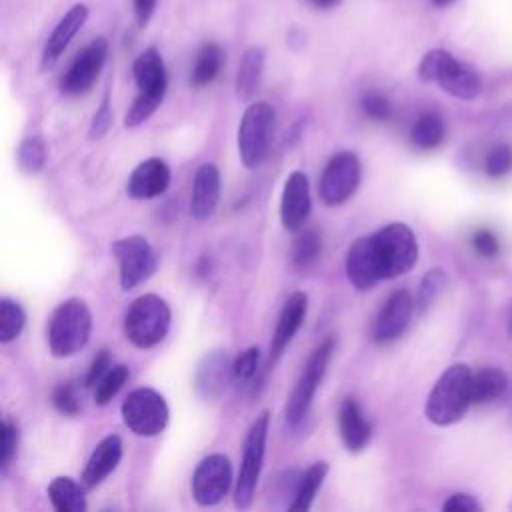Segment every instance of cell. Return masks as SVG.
<instances>
[{
  "mask_svg": "<svg viewBox=\"0 0 512 512\" xmlns=\"http://www.w3.org/2000/svg\"><path fill=\"white\" fill-rule=\"evenodd\" d=\"M338 430L340 438L350 452H360L368 446L372 428L364 418L358 402L354 398H346L338 408Z\"/></svg>",
  "mask_w": 512,
  "mask_h": 512,
  "instance_id": "cell-23",
  "label": "cell"
},
{
  "mask_svg": "<svg viewBox=\"0 0 512 512\" xmlns=\"http://www.w3.org/2000/svg\"><path fill=\"white\" fill-rule=\"evenodd\" d=\"M418 262V240L408 224L392 222L368 236L356 238L346 250V276L364 292L380 280H392L414 268Z\"/></svg>",
  "mask_w": 512,
  "mask_h": 512,
  "instance_id": "cell-1",
  "label": "cell"
},
{
  "mask_svg": "<svg viewBox=\"0 0 512 512\" xmlns=\"http://www.w3.org/2000/svg\"><path fill=\"white\" fill-rule=\"evenodd\" d=\"M88 16H90V10L82 2L68 8V12L58 20V24L50 32V36H48V40L42 48V56H40V68L42 70L54 68V64L60 60V56L68 48V44L74 40V36L86 24Z\"/></svg>",
  "mask_w": 512,
  "mask_h": 512,
  "instance_id": "cell-17",
  "label": "cell"
},
{
  "mask_svg": "<svg viewBox=\"0 0 512 512\" xmlns=\"http://www.w3.org/2000/svg\"><path fill=\"white\" fill-rule=\"evenodd\" d=\"M472 406V370L464 362L448 366L434 382L424 414L436 426H450L462 420Z\"/></svg>",
  "mask_w": 512,
  "mask_h": 512,
  "instance_id": "cell-2",
  "label": "cell"
},
{
  "mask_svg": "<svg viewBox=\"0 0 512 512\" xmlns=\"http://www.w3.org/2000/svg\"><path fill=\"white\" fill-rule=\"evenodd\" d=\"M264 62H266V50L262 46H250L242 54L236 80H234V90L240 100H250L256 94L262 80Z\"/></svg>",
  "mask_w": 512,
  "mask_h": 512,
  "instance_id": "cell-24",
  "label": "cell"
},
{
  "mask_svg": "<svg viewBox=\"0 0 512 512\" xmlns=\"http://www.w3.org/2000/svg\"><path fill=\"white\" fill-rule=\"evenodd\" d=\"M276 112L268 102H252L238 126V152L248 170L258 168L272 146Z\"/></svg>",
  "mask_w": 512,
  "mask_h": 512,
  "instance_id": "cell-7",
  "label": "cell"
},
{
  "mask_svg": "<svg viewBox=\"0 0 512 512\" xmlns=\"http://www.w3.org/2000/svg\"><path fill=\"white\" fill-rule=\"evenodd\" d=\"M418 76L424 82L438 84L446 94L460 100H472L482 92L480 74L444 48H432L422 56Z\"/></svg>",
  "mask_w": 512,
  "mask_h": 512,
  "instance_id": "cell-4",
  "label": "cell"
},
{
  "mask_svg": "<svg viewBox=\"0 0 512 512\" xmlns=\"http://www.w3.org/2000/svg\"><path fill=\"white\" fill-rule=\"evenodd\" d=\"M108 58V42L98 36L86 44L80 54L72 60L68 70L62 74L60 90L68 96H84L96 84Z\"/></svg>",
  "mask_w": 512,
  "mask_h": 512,
  "instance_id": "cell-13",
  "label": "cell"
},
{
  "mask_svg": "<svg viewBox=\"0 0 512 512\" xmlns=\"http://www.w3.org/2000/svg\"><path fill=\"white\" fill-rule=\"evenodd\" d=\"M18 168L24 174H38L46 164V146L40 136H26L16 154Z\"/></svg>",
  "mask_w": 512,
  "mask_h": 512,
  "instance_id": "cell-31",
  "label": "cell"
},
{
  "mask_svg": "<svg viewBox=\"0 0 512 512\" xmlns=\"http://www.w3.org/2000/svg\"><path fill=\"white\" fill-rule=\"evenodd\" d=\"M322 250V240L316 230H300L292 246V264L296 268H308Z\"/></svg>",
  "mask_w": 512,
  "mask_h": 512,
  "instance_id": "cell-34",
  "label": "cell"
},
{
  "mask_svg": "<svg viewBox=\"0 0 512 512\" xmlns=\"http://www.w3.org/2000/svg\"><path fill=\"white\" fill-rule=\"evenodd\" d=\"M258 366H260V348L250 346L232 360V378L238 384L246 386L256 378Z\"/></svg>",
  "mask_w": 512,
  "mask_h": 512,
  "instance_id": "cell-35",
  "label": "cell"
},
{
  "mask_svg": "<svg viewBox=\"0 0 512 512\" xmlns=\"http://www.w3.org/2000/svg\"><path fill=\"white\" fill-rule=\"evenodd\" d=\"M52 404L64 416H76L80 412V402L76 390L70 384H58L52 390Z\"/></svg>",
  "mask_w": 512,
  "mask_h": 512,
  "instance_id": "cell-40",
  "label": "cell"
},
{
  "mask_svg": "<svg viewBox=\"0 0 512 512\" xmlns=\"http://www.w3.org/2000/svg\"><path fill=\"white\" fill-rule=\"evenodd\" d=\"M270 430V412H260L254 422L250 424L244 440V452L240 462L238 480L234 486V504L236 508H248L254 500L256 486L262 474L264 466V454H266V440Z\"/></svg>",
  "mask_w": 512,
  "mask_h": 512,
  "instance_id": "cell-8",
  "label": "cell"
},
{
  "mask_svg": "<svg viewBox=\"0 0 512 512\" xmlns=\"http://www.w3.org/2000/svg\"><path fill=\"white\" fill-rule=\"evenodd\" d=\"M360 110L372 118V120H388L392 116V106H390V100L382 94V92H376V90H368L360 96Z\"/></svg>",
  "mask_w": 512,
  "mask_h": 512,
  "instance_id": "cell-36",
  "label": "cell"
},
{
  "mask_svg": "<svg viewBox=\"0 0 512 512\" xmlns=\"http://www.w3.org/2000/svg\"><path fill=\"white\" fill-rule=\"evenodd\" d=\"M362 176L360 160L352 150L336 152L324 166L318 194L326 206H340L354 196Z\"/></svg>",
  "mask_w": 512,
  "mask_h": 512,
  "instance_id": "cell-12",
  "label": "cell"
},
{
  "mask_svg": "<svg viewBox=\"0 0 512 512\" xmlns=\"http://www.w3.org/2000/svg\"><path fill=\"white\" fill-rule=\"evenodd\" d=\"M170 168L160 158L142 160L128 176L126 194L134 200H150L170 186Z\"/></svg>",
  "mask_w": 512,
  "mask_h": 512,
  "instance_id": "cell-20",
  "label": "cell"
},
{
  "mask_svg": "<svg viewBox=\"0 0 512 512\" xmlns=\"http://www.w3.org/2000/svg\"><path fill=\"white\" fill-rule=\"evenodd\" d=\"M444 134H446V126L442 116H438L436 112H426L412 124L410 142L418 150H434L442 144Z\"/></svg>",
  "mask_w": 512,
  "mask_h": 512,
  "instance_id": "cell-29",
  "label": "cell"
},
{
  "mask_svg": "<svg viewBox=\"0 0 512 512\" xmlns=\"http://www.w3.org/2000/svg\"><path fill=\"white\" fill-rule=\"evenodd\" d=\"M232 486V464L224 454H208L192 474V496L198 506L218 504Z\"/></svg>",
  "mask_w": 512,
  "mask_h": 512,
  "instance_id": "cell-14",
  "label": "cell"
},
{
  "mask_svg": "<svg viewBox=\"0 0 512 512\" xmlns=\"http://www.w3.org/2000/svg\"><path fill=\"white\" fill-rule=\"evenodd\" d=\"M434 6H438V8H444V6H450L454 0H430Z\"/></svg>",
  "mask_w": 512,
  "mask_h": 512,
  "instance_id": "cell-47",
  "label": "cell"
},
{
  "mask_svg": "<svg viewBox=\"0 0 512 512\" xmlns=\"http://www.w3.org/2000/svg\"><path fill=\"white\" fill-rule=\"evenodd\" d=\"M112 254L118 262V278L122 290H132L146 282L158 266V256L152 244L138 234L118 238L112 244Z\"/></svg>",
  "mask_w": 512,
  "mask_h": 512,
  "instance_id": "cell-11",
  "label": "cell"
},
{
  "mask_svg": "<svg viewBox=\"0 0 512 512\" xmlns=\"http://www.w3.org/2000/svg\"><path fill=\"white\" fill-rule=\"evenodd\" d=\"M84 484L72 480L70 476H56L48 488V500L58 512H84L86 510V496Z\"/></svg>",
  "mask_w": 512,
  "mask_h": 512,
  "instance_id": "cell-25",
  "label": "cell"
},
{
  "mask_svg": "<svg viewBox=\"0 0 512 512\" xmlns=\"http://www.w3.org/2000/svg\"><path fill=\"white\" fill-rule=\"evenodd\" d=\"M114 114H112V104H110V94L106 92L100 106L96 108L92 120H90V128H88V138L90 140H100L102 136L108 134L110 126H112Z\"/></svg>",
  "mask_w": 512,
  "mask_h": 512,
  "instance_id": "cell-38",
  "label": "cell"
},
{
  "mask_svg": "<svg viewBox=\"0 0 512 512\" xmlns=\"http://www.w3.org/2000/svg\"><path fill=\"white\" fill-rule=\"evenodd\" d=\"M120 460H122V438L118 434L104 436L88 456L80 482L86 488H96L118 468Z\"/></svg>",
  "mask_w": 512,
  "mask_h": 512,
  "instance_id": "cell-21",
  "label": "cell"
},
{
  "mask_svg": "<svg viewBox=\"0 0 512 512\" xmlns=\"http://www.w3.org/2000/svg\"><path fill=\"white\" fill-rule=\"evenodd\" d=\"M26 324V314L22 306L12 298L0 300V342L8 344L16 340Z\"/></svg>",
  "mask_w": 512,
  "mask_h": 512,
  "instance_id": "cell-30",
  "label": "cell"
},
{
  "mask_svg": "<svg viewBox=\"0 0 512 512\" xmlns=\"http://www.w3.org/2000/svg\"><path fill=\"white\" fill-rule=\"evenodd\" d=\"M326 474H328V462H324V460L314 462L300 476L298 486H296V494H294L292 502L288 504V510H292V512H306L312 506V500H314L316 492L320 490Z\"/></svg>",
  "mask_w": 512,
  "mask_h": 512,
  "instance_id": "cell-28",
  "label": "cell"
},
{
  "mask_svg": "<svg viewBox=\"0 0 512 512\" xmlns=\"http://www.w3.org/2000/svg\"><path fill=\"white\" fill-rule=\"evenodd\" d=\"M222 62H224L222 48L214 42L204 44L198 50L196 60H194V66H192V72H190V86L192 88L208 86L218 76V72L222 68Z\"/></svg>",
  "mask_w": 512,
  "mask_h": 512,
  "instance_id": "cell-27",
  "label": "cell"
},
{
  "mask_svg": "<svg viewBox=\"0 0 512 512\" xmlns=\"http://www.w3.org/2000/svg\"><path fill=\"white\" fill-rule=\"evenodd\" d=\"M414 308H416V300L408 290L400 288L392 292L376 316L374 340L378 344H388L398 340L408 328Z\"/></svg>",
  "mask_w": 512,
  "mask_h": 512,
  "instance_id": "cell-15",
  "label": "cell"
},
{
  "mask_svg": "<svg viewBox=\"0 0 512 512\" xmlns=\"http://www.w3.org/2000/svg\"><path fill=\"white\" fill-rule=\"evenodd\" d=\"M332 352H334V338H326L308 356L304 370H302L296 386L292 388L286 408H284V416L290 426H298L308 416L312 400L316 396V390H318V386L324 378L326 366L332 358Z\"/></svg>",
  "mask_w": 512,
  "mask_h": 512,
  "instance_id": "cell-9",
  "label": "cell"
},
{
  "mask_svg": "<svg viewBox=\"0 0 512 512\" xmlns=\"http://www.w3.org/2000/svg\"><path fill=\"white\" fill-rule=\"evenodd\" d=\"M110 366H112L110 352H108V350H100V352L94 356V360H92V364H90V368H88V374H86V378H84L86 388H94V386L98 384V380L108 372Z\"/></svg>",
  "mask_w": 512,
  "mask_h": 512,
  "instance_id": "cell-42",
  "label": "cell"
},
{
  "mask_svg": "<svg viewBox=\"0 0 512 512\" xmlns=\"http://www.w3.org/2000/svg\"><path fill=\"white\" fill-rule=\"evenodd\" d=\"M306 312H308L306 292H300V290L292 292L280 310V316H278V322H276V328L272 334L270 358H268L270 366H274L280 360V356L284 354V350L288 348V344L292 342V338L304 324Z\"/></svg>",
  "mask_w": 512,
  "mask_h": 512,
  "instance_id": "cell-18",
  "label": "cell"
},
{
  "mask_svg": "<svg viewBox=\"0 0 512 512\" xmlns=\"http://www.w3.org/2000/svg\"><path fill=\"white\" fill-rule=\"evenodd\" d=\"M128 366L124 364H112L108 368V372L98 380V384L94 386V402L98 406H106L124 386V382L128 380Z\"/></svg>",
  "mask_w": 512,
  "mask_h": 512,
  "instance_id": "cell-33",
  "label": "cell"
},
{
  "mask_svg": "<svg viewBox=\"0 0 512 512\" xmlns=\"http://www.w3.org/2000/svg\"><path fill=\"white\" fill-rule=\"evenodd\" d=\"M220 200V170L214 164H202L192 182L190 214L196 220H206L214 214Z\"/></svg>",
  "mask_w": 512,
  "mask_h": 512,
  "instance_id": "cell-22",
  "label": "cell"
},
{
  "mask_svg": "<svg viewBox=\"0 0 512 512\" xmlns=\"http://www.w3.org/2000/svg\"><path fill=\"white\" fill-rule=\"evenodd\" d=\"M92 332V312L82 298L60 302L48 322V346L56 358H68L80 352Z\"/></svg>",
  "mask_w": 512,
  "mask_h": 512,
  "instance_id": "cell-5",
  "label": "cell"
},
{
  "mask_svg": "<svg viewBox=\"0 0 512 512\" xmlns=\"http://www.w3.org/2000/svg\"><path fill=\"white\" fill-rule=\"evenodd\" d=\"M472 246H474V250H476L480 256H484V258H492V256H496L498 250H500L498 238H496L494 232H490V230H478V232H474V236H472Z\"/></svg>",
  "mask_w": 512,
  "mask_h": 512,
  "instance_id": "cell-43",
  "label": "cell"
},
{
  "mask_svg": "<svg viewBox=\"0 0 512 512\" xmlns=\"http://www.w3.org/2000/svg\"><path fill=\"white\" fill-rule=\"evenodd\" d=\"M506 330H508V336L512 338V306L508 310V320H506Z\"/></svg>",
  "mask_w": 512,
  "mask_h": 512,
  "instance_id": "cell-46",
  "label": "cell"
},
{
  "mask_svg": "<svg viewBox=\"0 0 512 512\" xmlns=\"http://www.w3.org/2000/svg\"><path fill=\"white\" fill-rule=\"evenodd\" d=\"M170 306L158 294L138 296L124 314V336L136 348L160 344L170 328Z\"/></svg>",
  "mask_w": 512,
  "mask_h": 512,
  "instance_id": "cell-6",
  "label": "cell"
},
{
  "mask_svg": "<svg viewBox=\"0 0 512 512\" xmlns=\"http://www.w3.org/2000/svg\"><path fill=\"white\" fill-rule=\"evenodd\" d=\"M316 8H320V10H330V8H336L342 0H310Z\"/></svg>",
  "mask_w": 512,
  "mask_h": 512,
  "instance_id": "cell-45",
  "label": "cell"
},
{
  "mask_svg": "<svg viewBox=\"0 0 512 512\" xmlns=\"http://www.w3.org/2000/svg\"><path fill=\"white\" fill-rule=\"evenodd\" d=\"M122 422L136 436H156L168 424V404L154 388L132 390L120 406Z\"/></svg>",
  "mask_w": 512,
  "mask_h": 512,
  "instance_id": "cell-10",
  "label": "cell"
},
{
  "mask_svg": "<svg viewBox=\"0 0 512 512\" xmlns=\"http://www.w3.org/2000/svg\"><path fill=\"white\" fill-rule=\"evenodd\" d=\"M508 388V376L500 368H482L472 372V404H490Z\"/></svg>",
  "mask_w": 512,
  "mask_h": 512,
  "instance_id": "cell-26",
  "label": "cell"
},
{
  "mask_svg": "<svg viewBox=\"0 0 512 512\" xmlns=\"http://www.w3.org/2000/svg\"><path fill=\"white\" fill-rule=\"evenodd\" d=\"M484 170L492 178H500L512 170V146L496 144L484 162Z\"/></svg>",
  "mask_w": 512,
  "mask_h": 512,
  "instance_id": "cell-37",
  "label": "cell"
},
{
  "mask_svg": "<svg viewBox=\"0 0 512 512\" xmlns=\"http://www.w3.org/2000/svg\"><path fill=\"white\" fill-rule=\"evenodd\" d=\"M132 6H134V18H136L138 26L144 28L152 20L158 0H132Z\"/></svg>",
  "mask_w": 512,
  "mask_h": 512,
  "instance_id": "cell-44",
  "label": "cell"
},
{
  "mask_svg": "<svg viewBox=\"0 0 512 512\" xmlns=\"http://www.w3.org/2000/svg\"><path fill=\"white\" fill-rule=\"evenodd\" d=\"M230 378H232V362L226 350H212L200 360L196 368L194 388L200 398L216 400L226 390Z\"/></svg>",
  "mask_w": 512,
  "mask_h": 512,
  "instance_id": "cell-19",
  "label": "cell"
},
{
  "mask_svg": "<svg viewBox=\"0 0 512 512\" xmlns=\"http://www.w3.org/2000/svg\"><path fill=\"white\" fill-rule=\"evenodd\" d=\"M442 510H446V512H480L482 506L472 494L456 492V494L448 496V500L442 504Z\"/></svg>",
  "mask_w": 512,
  "mask_h": 512,
  "instance_id": "cell-41",
  "label": "cell"
},
{
  "mask_svg": "<svg viewBox=\"0 0 512 512\" xmlns=\"http://www.w3.org/2000/svg\"><path fill=\"white\" fill-rule=\"evenodd\" d=\"M310 184L308 176L300 170H294L284 180L282 198H280V222L290 232H300L304 222L310 216Z\"/></svg>",
  "mask_w": 512,
  "mask_h": 512,
  "instance_id": "cell-16",
  "label": "cell"
},
{
  "mask_svg": "<svg viewBox=\"0 0 512 512\" xmlns=\"http://www.w3.org/2000/svg\"><path fill=\"white\" fill-rule=\"evenodd\" d=\"M448 284V276L444 272V268H432L428 270L422 280H420V286H418V294H416V310L420 314H424L432 304L434 300L442 294V290L446 288Z\"/></svg>",
  "mask_w": 512,
  "mask_h": 512,
  "instance_id": "cell-32",
  "label": "cell"
},
{
  "mask_svg": "<svg viewBox=\"0 0 512 512\" xmlns=\"http://www.w3.org/2000/svg\"><path fill=\"white\" fill-rule=\"evenodd\" d=\"M18 450V428L10 420L0 426V466L8 468Z\"/></svg>",
  "mask_w": 512,
  "mask_h": 512,
  "instance_id": "cell-39",
  "label": "cell"
},
{
  "mask_svg": "<svg viewBox=\"0 0 512 512\" xmlns=\"http://www.w3.org/2000/svg\"><path fill=\"white\" fill-rule=\"evenodd\" d=\"M132 76L138 94L124 116L126 128H136L144 124L166 96L168 74L162 54L156 48H146L144 52H140L132 64Z\"/></svg>",
  "mask_w": 512,
  "mask_h": 512,
  "instance_id": "cell-3",
  "label": "cell"
}]
</instances>
